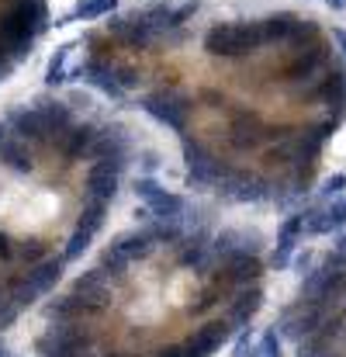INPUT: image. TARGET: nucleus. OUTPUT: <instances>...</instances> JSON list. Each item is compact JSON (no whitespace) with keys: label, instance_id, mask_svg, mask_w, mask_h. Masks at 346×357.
<instances>
[{"label":"nucleus","instance_id":"nucleus-35","mask_svg":"<svg viewBox=\"0 0 346 357\" xmlns=\"http://www.w3.org/2000/svg\"><path fill=\"white\" fill-rule=\"evenodd\" d=\"M343 191H346V174H333V177H326V184H322V195H326V198L343 195Z\"/></svg>","mask_w":346,"mask_h":357},{"label":"nucleus","instance_id":"nucleus-18","mask_svg":"<svg viewBox=\"0 0 346 357\" xmlns=\"http://www.w3.org/2000/svg\"><path fill=\"white\" fill-rule=\"evenodd\" d=\"M91 156L94 160H125V135H121V128L97 132L94 146H91Z\"/></svg>","mask_w":346,"mask_h":357},{"label":"nucleus","instance_id":"nucleus-12","mask_svg":"<svg viewBox=\"0 0 346 357\" xmlns=\"http://www.w3.org/2000/svg\"><path fill=\"white\" fill-rule=\"evenodd\" d=\"M84 195H87V202L111 205V202H115V195H118V174H108V170H101V167H91Z\"/></svg>","mask_w":346,"mask_h":357},{"label":"nucleus","instance_id":"nucleus-14","mask_svg":"<svg viewBox=\"0 0 346 357\" xmlns=\"http://www.w3.org/2000/svg\"><path fill=\"white\" fill-rule=\"evenodd\" d=\"M108 28L115 31L118 38H125L128 45H139V49H142V45H149V42L156 38V28H152V24H146V21H139L135 14H132V17H115Z\"/></svg>","mask_w":346,"mask_h":357},{"label":"nucleus","instance_id":"nucleus-24","mask_svg":"<svg viewBox=\"0 0 346 357\" xmlns=\"http://www.w3.org/2000/svg\"><path fill=\"white\" fill-rule=\"evenodd\" d=\"M3 291H7V298H10V302H14L17 309H28V305H31V302L38 298V295L31 291V284H28V278H24V274L10 278V281L3 284Z\"/></svg>","mask_w":346,"mask_h":357},{"label":"nucleus","instance_id":"nucleus-41","mask_svg":"<svg viewBox=\"0 0 346 357\" xmlns=\"http://www.w3.org/2000/svg\"><path fill=\"white\" fill-rule=\"evenodd\" d=\"M326 3H329V7H333V10H340V7H343L346 0H326Z\"/></svg>","mask_w":346,"mask_h":357},{"label":"nucleus","instance_id":"nucleus-25","mask_svg":"<svg viewBox=\"0 0 346 357\" xmlns=\"http://www.w3.org/2000/svg\"><path fill=\"white\" fill-rule=\"evenodd\" d=\"M205 257H208V246H205V243L187 239V243H180L177 264H180V267H205Z\"/></svg>","mask_w":346,"mask_h":357},{"label":"nucleus","instance_id":"nucleus-43","mask_svg":"<svg viewBox=\"0 0 346 357\" xmlns=\"http://www.w3.org/2000/svg\"><path fill=\"white\" fill-rule=\"evenodd\" d=\"M3 139H7V128H3V125H0V142H3Z\"/></svg>","mask_w":346,"mask_h":357},{"label":"nucleus","instance_id":"nucleus-7","mask_svg":"<svg viewBox=\"0 0 346 357\" xmlns=\"http://www.w3.org/2000/svg\"><path fill=\"white\" fill-rule=\"evenodd\" d=\"M73 77H80L84 84H91V87H97L101 94H108V98H115V101H121L125 98V91L118 87V80H115V73H111V66L104 63V59H87Z\"/></svg>","mask_w":346,"mask_h":357},{"label":"nucleus","instance_id":"nucleus-33","mask_svg":"<svg viewBox=\"0 0 346 357\" xmlns=\"http://www.w3.org/2000/svg\"><path fill=\"white\" fill-rule=\"evenodd\" d=\"M260 354L263 357H281V337H277V330H267V333L260 337Z\"/></svg>","mask_w":346,"mask_h":357},{"label":"nucleus","instance_id":"nucleus-2","mask_svg":"<svg viewBox=\"0 0 346 357\" xmlns=\"http://www.w3.org/2000/svg\"><path fill=\"white\" fill-rule=\"evenodd\" d=\"M142 112H146L149 119H156L159 125H166V128H173V132L184 135L187 119H191V112H194V101H191L187 94H177V91H159V94L142 98Z\"/></svg>","mask_w":346,"mask_h":357},{"label":"nucleus","instance_id":"nucleus-40","mask_svg":"<svg viewBox=\"0 0 346 357\" xmlns=\"http://www.w3.org/2000/svg\"><path fill=\"white\" fill-rule=\"evenodd\" d=\"M333 38L343 45V52H346V31H343V28H336V31H333Z\"/></svg>","mask_w":346,"mask_h":357},{"label":"nucleus","instance_id":"nucleus-37","mask_svg":"<svg viewBox=\"0 0 346 357\" xmlns=\"http://www.w3.org/2000/svg\"><path fill=\"white\" fill-rule=\"evenodd\" d=\"M0 260H3V264H10V260H14V243H10L7 233H0Z\"/></svg>","mask_w":346,"mask_h":357},{"label":"nucleus","instance_id":"nucleus-30","mask_svg":"<svg viewBox=\"0 0 346 357\" xmlns=\"http://www.w3.org/2000/svg\"><path fill=\"white\" fill-rule=\"evenodd\" d=\"M219 298H222V284L215 281L212 288H205V291H201V298H198V302L191 305V312H205V309H212V305H215Z\"/></svg>","mask_w":346,"mask_h":357},{"label":"nucleus","instance_id":"nucleus-1","mask_svg":"<svg viewBox=\"0 0 346 357\" xmlns=\"http://www.w3.org/2000/svg\"><path fill=\"white\" fill-rule=\"evenodd\" d=\"M263 24L260 21H235V24H215L205 35V52L222 59H242L253 56L263 45Z\"/></svg>","mask_w":346,"mask_h":357},{"label":"nucleus","instance_id":"nucleus-28","mask_svg":"<svg viewBox=\"0 0 346 357\" xmlns=\"http://www.w3.org/2000/svg\"><path fill=\"white\" fill-rule=\"evenodd\" d=\"M163 191H166V188H163V184H159L156 177H139V181H135V195H139V198H142L146 205H149L152 198H159Z\"/></svg>","mask_w":346,"mask_h":357},{"label":"nucleus","instance_id":"nucleus-34","mask_svg":"<svg viewBox=\"0 0 346 357\" xmlns=\"http://www.w3.org/2000/svg\"><path fill=\"white\" fill-rule=\"evenodd\" d=\"M194 10H198V0L184 3L180 10H170V21H166V28H177V24H184L187 17H194Z\"/></svg>","mask_w":346,"mask_h":357},{"label":"nucleus","instance_id":"nucleus-20","mask_svg":"<svg viewBox=\"0 0 346 357\" xmlns=\"http://www.w3.org/2000/svg\"><path fill=\"white\" fill-rule=\"evenodd\" d=\"M118 7V0H80L66 17H56V24H70V21H91V17H104Z\"/></svg>","mask_w":346,"mask_h":357},{"label":"nucleus","instance_id":"nucleus-44","mask_svg":"<svg viewBox=\"0 0 346 357\" xmlns=\"http://www.w3.org/2000/svg\"><path fill=\"white\" fill-rule=\"evenodd\" d=\"M249 357H263V354H260V347H256V351H253V354H249Z\"/></svg>","mask_w":346,"mask_h":357},{"label":"nucleus","instance_id":"nucleus-22","mask_svg":"<svg viewBox=\"0 0 346 357\" xmlns=\"http://www.w3.org/2000/svg\"><path fill=\"white\" fill-rule=\"evenodd\" d=\"M77 45L73 42H66V45H59L56 49V56L49 59V70H45V84L49 87H56V84H63V80H70V73H66V59H70V52H73Z\"/></svg>","mask_w":346,"mask_h":357},{"label":"nucleus","instance_id":"nucleus-36","mask_svg":"<svg viewBox=\"0 0 346 357\" xmlns=\"http://www.w3.org/2000/svg\"><path fill=\"white\" fill-rule=\"evenodd\" d=\"M198 101H205V105H212V108H222V105H226V94L215 91V87H205V91H198Z\"/></svg>","mask_w":346,"mask_h":357},{"label":"nucleus","instance_id":"nucleus-10","mask_svg":"<svg viewBox=\"0 0 346 357\" xmlns=\"http://www.w3.org/2000/svg\"><path fill=\"white\" fill-rule=\"evenodd\" d=\"M24 278H28V284H31V291H35V295H49V291L59 284V278H63V260L45 257L42 264L28 267V271H24Z\"/></svg>","mask_w":346,"mask_h":357},{"label":"nucleus","instance_id":"nucleus-39","mask_svg":"<svg viewBox=\"0 0 346 357\" xmlns=\"http://www.w3.org/2000/svg\"><path fill=\"white\" fill-rule=\"evenodd\" d=\"M142 163H146V170H156V167H159L156 153H146V156H142Z\"/></svg>","mask_w":346,"mask_h":357},{"label":"nucleus","instance_id":"nucleus-46","mask_svg":"<svg viewBox=\"0 0 346 357\" xmlns=\"http://www.w3.org/2000/svg\"><path fill=\"white\" fill-rule=\"evenodd\" d=\"M108 357H121V354H108Z\"/></svg>","mask_w":346,"mask_h":357},{"label":"nucleus","instance_id":"nucleus-16","mask_svg":"<svg viewBox=\"0 0 346 357\" xmlns=\"http://www.w3.org/2000/svg\"><path fill=\"white\" fill-rule=\"evenodd\" d=\"M149 219H156V222H180L184 215H187V202L180 198V195H170V191H163L159 198H152L149 205Z\"/></svg>","mask_w":346,"mask_h":357},{"label":"nucleus","instance_id":"nucleus-32","mask_svg":"<svg viewBox=\"0 0 346 357\" xmlns=\"http://www.w3.org/2000/svg\"><path fill=\"white\" fill-rule=\"evenodd\" d=\"M17 312H21V309H17V305L7 298V291L0 288V330H7V326L17 319Z\"/></svg>","mask_w":346,"mask_h":357},{"label":"nucleus","instance_id":"nucleus-29","mask_svg":"<svg viewBox=\"0 0 346 357\" xmlns=\"http://www.w3.org/2000/svg\"><path fill=\"white\" fill-rule=\"evenodd\" d=\"M14 257H21L28 267H35V264H42V260H45V253H42V243H38V239H28V243H21V246L14 250Z\"/></svg>","mask_w":346,"mask_h":357},{"label":"nucleus","instance_id":"nucleus-47","mask_svg":"<svg viewBox=\"0 0 346 357\" xmlns=\"http://www.w3.org/2000/svg\"><path fill=\"white\" fill-rule=\"evenodd\" d=\"M0 357H3V347H0Z\"/></svg>","mask_w":346,"mask_h":357},{"label":"nucleus","instance_id":"nucleus-26","mask_svg":"<svg viewBox=\"0 0 346 357\" xmlns=\"http://www.w3.org/2000/svg\"><path fill=\"white\" fill-rule=\"evenodd\" d=\"M91 239L94 236H87V233L77 229V233L70 236V243H66V250H63V264H66V260H80V257L91 250Z\"/></svg>","mask_w":346,"mask_h":357},{"label":"nucleus","instance_id":"nucleus-17","mask_svg":"<svg viewBox=\"0 0 346 357\" xmlns=\"http://www.w3.org/2000/svg\"><path fill=\"white\" fill-rule=\"evenodd\" d=\"M94 128L91 125H73L63 139H59V153L66 156V160H80L84 153H91V146H94Z\"/></svg>","mask_w":346,"mask_h":357},{"label":"nucleus","instance_id":"nucleus-4","mask_svg":"<svg viewBox=\"0 0 346 357\" xmlns=\"http://www.w3.org/2000/svg\"><path fill=\"white\" fill-rule=\"evenodd\" d=\"M232 333H235V330L229 326V319H212V323H205V326L194 330V337L184 344V354L187 357H212L222 344H229Z\"/></svg>","mask_w":346,"mask_h":357},{"label":"nucleus","instance_id":"nucleus-31","mask_svg":"<svg viewBox=\"0 0 346 357\" xmlns=\"http://www.w3.org/2000/svg\"><path fill=\"white\" fill-rule=\"evenodd\" d=\"M111 73H115V80H118L121 91L139 87V70H132V66H111Z\"/></svg>","mask_w":346,"mask_h":357},{"label":"nucleus","instance_id":"nucleus-23","mask_svg":"<svg viewBox=\"0 0 346 357\" xmlns=\"http://www.w3.org/2000/svg\"><path fill=\"white\" fill-rule=\"evenodd\" d=\"M319 63H322V52H308V56L301 52L291 66H284V80H305L319 70Z\"/></svg>","mask_w":346,"mask_h":357},{"label":"nucleus","instance_id":"nucleus-9","mask_svg":"<svg viewBox=\"0 0 346 357\" xmlns=\"http://www.w3.org/2000/svg\"><path fill=\"white\" fill-rule=\"evenodd\" d=\"M305 233V212L301 215H291L284 226H281V239H277V250H274V257H270V267H277V271H284L288 264H291V253H294V239Z\"/></svg>","mask_w":346,"mask_h":357},{"label":"nucleus","instance_id":"nucleus-13","mask_svg":"<svg viewBox=\"0 0 346 357\" xmlns=\"http://www.w3.org/2000/svg\"><path fill=\"white\" fill-rule=\"evenodd\" d=\"M260 305H263V291H260L256 284H253V288H242L229 305V326L232 330H239L242 323H249V319L256 316Z\"/></svg>","mask_w":346,"mask_h":357},{"label":"nucleus","instance_id":"nucleus-6","mask_svg":"<svg viewBox=\"0 0 346 357\" xmlns=\"http://www.w3.org/2000/svg\"><path fill=\"white\" fill-rule=\"evenodd\" d=\"M260 274H263V264L256 260V253H235V257L226 260V267L219 271V284H239V288H246Z\"/></svg>","mask_w":346,"mask_h":357},{"label":"nucleus","instance_id":"nucleus-19","mask_svg":"<svg viewBox=\"0 0 346 357\" xmlns=\"http://www.w3.org/2000/svg\"><path fill=\"white\" fill-rule=\"evenodd\" d=\"M111 250H118L128 264L132 260H146L149 253H152V239L146 236V233H125V236H118L111 243Z\"/></svg>","mask_w":346,"mask_h":357},{"label":"nucleus","instance_id":"nucleus-15","mask_svg":"<svg viewBox=\"0 0 346 357\" xmlns=\"http://www.w3.org/2000/svg\"><path fill=\"white\" fill-rule=\"evenodd\" d=\"M0 163L10 167L14 174H31L35 170V156H31L24 139H3L0 142Z\"/></svg>","mask_w":346,"mask_h":357},{"label":"nucleus","instance_id":"nucleus-8","mask_svg":"<svg viewBox=\"0 0 346 357\" xmlns=\"http://www.w3.org/2000/svg\"><path fill=\"white\" fill-rule=\"evenodd\" d=\"M263 24V38L267 42H284V38H301L305 31H312V21L305 17H294V14H274V17H263L260 21Z\"/></svg>","mask_w":346,"mask_h":357},{"label":"nucleus","instance_id":"nucleus-27","mask_svg":"<svg viewBox=\"0 0 346 357\" xmlns=\"http://www.w3.org/2000/svg\"><path fill=\"white\" fill-rule=\"evenodd\" d=\"M97 267H101V271H104L108 278H121V274H125V267H128V260H125V257H121L118 250H111V246H108Z\"/></svg>","mask_w":346,"mask_h":357},{"label":"nucleus","instance_id":"nucleus-3","mask_svg":"<svg viewBox=\"0 0 346 357\" xmlns=\"http://www.w3.org/2000/svg\"><path fill=\"white\" fill-rule=\"evenodd\" d=\"M184 160H187V188H219L229 174V167H222V160L205 153L201 142H194L187 135H184Z\"/></svg>","mask_w":346,"mask_h":357},{"label":"nucleus","instance_id":"nucleus-21","mask_svg":"<svg viewBox=\"0 0 346 357\" xmlns=\"http://www.w3.org/2000/svg\"><path fill=\"white\" fill-rule=\"evenodd\" d=\"M104 215H108V205H101V202H87V208L80 212L77 229L87 233V236H97V233L104 229Z\"/></svg>","mask_w":346,"mask_h":357},{"label":"nucleus","instance_id":"nucleus-11","mask_svg":"<svg viewBox=\"0 0 346 357\" xmlns=\"http://www.w3.org/2000/svg\"><path fill=\"white\" fill-rule=\"evenodd\" d=\"M256 128H260L256 115L239 112V115H235V125H232V132H229V146L232 149H239V153L256 149V146H260V139H263V132H256Z\"/></svg>","mask_w":346,"mask_h":357},{"label":"nucleus","instance_id":"nucleus-45","mask_svg":"<svg viewBox=\"0 0 346 357\" xmlns=\"http://www.w3.org/2000/svg\"><path fill=\"white\" fill-rule=\"evenodd\" d=\"M3 357H17V354H7V351H3Z\"/></svg>","mask_w":346,"mask_h":357},{"label":"nucleus","instance_id":"nucleus-42","mask_svg":"<svg viewBox=\"0 0 346 357\" xmlns=\"http://www.w3.org/2000/svg\"><path fill=\"white\" fill-rule=\"evenodd\" d=\"M336 246H340V250H343V253H346V233H343V236H340V243H336Z\"/></svg>","mask_w":346,"mask_h":357},{"label":"nucleus","instance_id":"nucleus-38","mask_svg":"<svg viewBox=\"0 0 346 357\" xmlns=\"http://www.w3.org/2000/svg\"><path fill=\"white\" fill-rule=\"evenodd\" d=\"M156 357H187V354H184V347H166V351H159Z\"/></svg>","mask_w":346,"mask_h":357},{"label":"nucleus","instance_id":"nucleus-5","mask_svg":"<svg viewBox=\"0 0 346 357\" xmlns=\"http://www.w3.org/2000/svg\"><path fill=\"white\" fill-rule=\"evenodd\" d=\"M7 125H10V132H14L17 139H24V142H38V146H49V142H52L49 121L42 119L38 108H17V112H10Z\"/></svg>","mask_w":346,"mask_h":357}]
</instances>
